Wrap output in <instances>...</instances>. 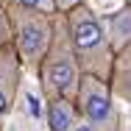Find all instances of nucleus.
<instances>
[{"instance_id": "f257e3e1", "label": "nucleus", "mask_w": 131, "mask_h": 131, "mask_svg": "<svg viewBox=\"0 0 131 131\" xmlns=\"http://www.w3.org/2000/svg\"><path fill=\"white\" fill-rule=\"evenodd\" d=\"M14 31H17V48L28 61H36L42 53L48 50L50 42V28L39 17V11L34 8H14Z\"/></svg>"}, {"instance_id": "f03ea898", "label": "nucleus", "mask_w": 131, "mask_h": 131, "mask_svg": "<svg viewBox=\"0 0 131 131\" xmlns=\"http://www.w3.org/2000/svg\"><path fill=\"white\" fill-rule=\"evenodd\" d=\"M101 42H103V31L98 25V20L89 17V11H84V8L75 11V17H73V45L81 53H89L95 48H101Z\"/></svg>"}, {"instance_id": "7ed1b4c3", "label": "nucleus", "mask_w": 131, "mask_h": 131, "mask_svg": "<svg viewBox=\"0 0 131 131\" xmlns=\"http://www.w3.org/2000/svg\"><path fill=\"white\" fill-rule=\"evenodd\" d=\"M84 114L89 123L101 126V123H109L112 117V103H109V95L103 89H98L95 84H89L84 89Z\"/></svg>"}, {"instance_id": "20e7f679", "label": "nucleus", "mask_w": 131, "mask_h": 131, "mask_svg": "<svg viewBox=\"0 0 131 131\" xmlns=\"http://www.w3.org/2000/svg\"><path fill=\"white\" fill-rule=\"evenodd\" d=\"M73 81H75V67H73V61H70L67 56L53 59L50 64H48V70H45V84H50L56 92H67V89L73 86Z\"/></svg>"}, {"instance_id": "39448f33", "label": "nucleus", "mask_w": 131, "mask_h": 131, "mask_svg": "<svg viewBox=\"0 0 131 131\" xmlns=\"http://www.w3.org/2000/svg\"><path fill=\"white\" fill-rule=\"evenodd\" d=\"M14 56L11 50H3L0 48V117L8 112L11 103V86H14Z\"/></svg>"}, {"instance_id": "423d86ee", "label": "nucleus", "mask_w": 131, "mask_h": 131, "mask_svg": "<svg viewBox=\"0 0 131 131\" xmlns=\"http://www.w3.org/2000/svg\"><path fill=\"white\" fill-rule=\"evenodd\" d=\"M128 39H131V8H126L112 17V42L114 48H123Z\"/></svg>"}, {"instance_id": "0eeeda50", "label": "nucleus", "mask_w": 131, "mask_h": 131, "mask_svg": "<svg viewBox=\"0 0 131 131\" xmlns=\"http://www.w3.org/2000/svg\"><path fill=\"white\" fill-rule=\"evenodd\" d=\"M48 117H50V128L53 131H70V126H73V109L67 106V101L50 103Z\"/></svg>"}, {"instance_id": "6e6552de", "label": "nucleus", "mask_w": 131, "mask_h": 131, "mask_svg": "<svg viewBox=\"0 0 131 131\" xmlns=\"http://www.w3.org/2000/svg\"><path fill=\"white\" fill-rule=\"evenodd\" d=\"M17 6H23V8H34V11H39V8H45L50 0H14Z\"/></svg>"}, {"instance_id": "1a4fd4ad", "label": "nucleus", "mask_w": 131, "mask_h": 131, "mask_svg": "<svg viewBox=\"0 0 131 131\" xmlns=\"http://www.w3.org/2000/svg\"><path fill=\"white\" fill-rule=\"evenodd\" d=\"M6 31H8V25H6V14H3V8H0V48H3V42H6Z\"/></svg>"}, {"instance_id": "9d476101", "label": "nucleus", "mask_w": 131, "mask_h": 131, "mask_svg": "<svg viewBox=\"0 0 131 131\" xmlns=\"http://www.w3.org/2000/svg\"><path fill=\"white\" fill-rule=\"evenodd\" d=\"M56 3H59V6H61V8H73V6H75V3H78V0H56Z\"/></svg>"}]
</instances>
